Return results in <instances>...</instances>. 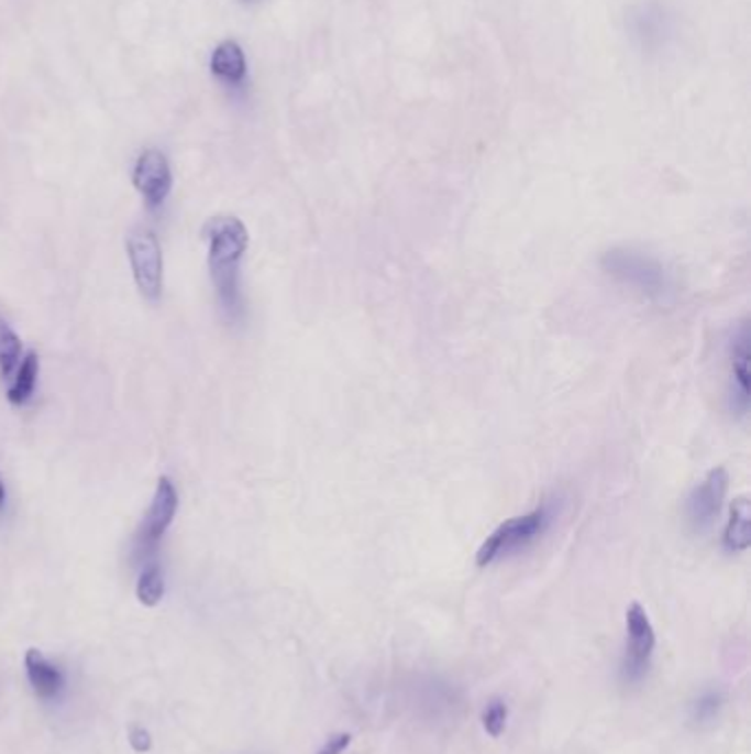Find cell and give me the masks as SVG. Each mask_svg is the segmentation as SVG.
Listing matches in <instances>:
<instances>
[{"label": "cell", "mask_w": 751, "mask_h": 754, "mask_svg": "<svg viewBox=\"0 0 751 754\" xmlns=\"http://www.w3.org/2000/svg\"><path fill=\"white\" fill-rule=\"evenodd\" d=\"M208 267L210 278L221 305V312L230 323L245 318V300L241 289V263L250 248V232L239 217L223 215L208 221Z\"/></svg>", "instance_id": "obj_1"}, {"label": "cell", "mask_w": 751, "mask_h": 754, "mask_svg": "<svg viewBox=\"0 0 751 754\" xmlns=\"http://www.w3.org/2000/svg\"><path fill=\"white\" fill-rule=\"evenodd\" d=\"M599 267L617 283L630 287L650 303H670L676 294L672 272L652 254L634 248H612L601 254Z\"/></svg>", "instance_id": "obj_2"}, {"label": "cell", "mask_w": 751, "mask_h": 754, "mask_svg": "<svg viewBox=\"0 0 751 754\" xmlns=\"http://www.w3.org/2000/svg\"><path fill=\"white\" fill-rule=\"evenodd\" d=\"M553 521H555V505L551 501H544L538 507L500 523L478 547L476 565L489 567L502 558L524 551L549 532Z\"/></svg>", "instance_id": "obj_3"}, {"label": "cell", "mask_w": 751, "mask_h": 754, "mask_svg": "<svg viewBox=\"0 0 751 754\" xmlns=\"http://www.w3.org/2000/svg\"><path fill=\"white\" fill-rule=\"evenodd\" d=\"M179 510V494L177 488L173 483L170 477H159L151 507L140 525V529L135 532V540H133V560L140 562L142 567L153 562L159 545L166 536V532L170 529L175 516Z\"/></svg>", "instance_id": "obj_4"}, {"label": "cell", "mask_w": 751, "mask_h": 754, "mask_svg": "<svg viewBox=\"0 0 751 754\" xmlns=\"http://www.w3.org/2000/svg\"><path fill=\"white\" fill-rule=\"evenodd\" d=\"M727 488L729 474L722 466H716L687 492L683 501V521L692 534L700 536L714 527L722 512Z\"/></svg>", "instance_id": "obj_5"}, {"label": "cell", "mask_w": 751, "mask_h": 754, "mask_svg": "<svg viewBox=\"0 0 751 754\" xmlns=\"http://www.w3.org/2000/svg\"><path fill=\"white\" fill-rule=\"evenodd\" d=\"M126 250L140 294L148 300H159L164 292V254L155 232H133L126 241Z\"/></svg>", "instance_id": "obj_6"}, {"label": "cell", "mask_w": 751, "mask_h": 754, "mask_svg": "<svg viewBox=\"0 0 751 754\" xmlns=\"http://www.w3.org/2000/svg\"><path fill=\"white\" fill-rule=\"evenodd\" d=\"M133 186L151 210L162 208L173 190V171L168 157L155 149L144 151L133 168Z\"/></svg>", "instance_id": "obj_7"}, {"label": "cell", "mask_w": 751, "mask_h": 754, "mask_svg": "<svg viewBox=\"0 0 751 754\" xmlns=\"http://www.w3.org/2000/svg\"><path fill=\"white\" fill-rule=\"evenodd\" d=\"M626 631H628V644H626L623 675L630 681H634L648 670V664L656 644L650 618L639 602H632L626 609Z\"/></svg>", "instance_id": "obj_8"}, {"label": "cell", "mask_w": 751, "mask_h": 754, "mask_svg": "<svg viewBox=\"0 0 751 754\" xmlns=\"http://www.w3.org/2000/svg\"><path fill=\"white\" fill-rule=\"evenodd\" d=\"M749 323L742 320L729 340V411L738 417L749 413Z\"/></svg>", "instance_id": "obj_9"}, {"label": "cell", "mask_w": 751, "mask_h": 754, "mask_svg": "<svg viewBox=\"0 0 751 754\" xmlns=\"http://www.w3.org/2000/svg\"><path fill=\"white\" fill-rule=\"evenodd\" d=\"M25 668H27V679L32 684V690L41 699H56L63 688H65V675L63 670L52 664L43 651L30 648L25 653Z\"/></svg>", "instance_id": "obj_10"}, {"label": "cell", "mask_w": 751, "mask_h": 754, "mask_svg": "<svg viewBox=\"0 0 751 754\" xmlns=\"http://www.w3.org/2000/svg\"><path fill=\"white\" fill-rule=\"evenodd\" d=\"M749 525H751V503L747 496H738L733 499L729 507V518L722 532V547L729 554H740L749 549V543H751Z\"/></svg>", "instance_id": "obj_11"}, {"label": "cell", "mask_w": 751, "mask_h": 754, "mask_svg": "<svg viewBox=\"0 0 751 754\" xmlns=\"http://www.w3.org/2000/svg\"><path fill=\"white\" fill-rule=\"evenodd\" d=\"M210 69L212 74L225 83V85H241L247 76V61L245 54L241 50L239 43L234 41H225L221 43L210 61Z\"/></svg>", "instance_id": "obj_12"}, {"label": "cell", "mask_w": 751, "mask_h": 754, "mask_svg": "<svg viewBox=\"0 0 751 754\" xmlns=\"http://www.w3.org/2000/svg\"><path fill=\"white\" fill-rule=\"evenodd\" d=\"M38 373H41L38 356H36V351H27L10 378L12 384L8 389V402L12 406H25L34 397V391L38 384Z\"/></svg>", "instance_id": "obj_13"}, {"label": "cell", "mask_w": 751, "mask_h": 754, "mask_svg": "<svg viewBox=\"0 0 751 754\" xmlns=\"http://www.w3.org/2000/svg\"><path fill=\"white\" fill-rule=\"evenodd\" d=\"M23 358L21 336L0 318V378L10 380Z\"/></svg>", "instance_id": "obj_14"}, {"label": "cell", "mask_w": 751, "mask_h": 754, "mask_svg": "<svg viewBox=\"0 0 751 754\" xmlns=\"http://www.w3.org/2000/svg\"><path fill=\"white\" fill-rule=\"evenodd\" d=\"M164 573H162V567L153 560L148 565L142 567L140 571V578H137V600L144 604V607H157L164 598Z\"/></svg>", "instance_id": "obj_15"}, {"label": "cell", "mask_w": 751, "mask_h": 754, "mask_svg": "<svg viewBox=\"0 0 751 754\" xmlns=\"http://www.w3.org/2000/svg\"><path fill=\"white\" fill-rule=\"evenodd\" d=\"M507 717H509L507 703L500 701V699H494V701L487 703V708H485V712H483V728L487 730V734L500 736V734L505 732Z\"/></svg>", "instance_id": "obj_16"}, {"label": "cell", "mask_w": 751, "mask_h": 754, "mask_svg": "<svg viewBox=\"0 0 751 754\" xmlns=\"http://www.w3.org/2000/svg\"><path fill=\"white\" fill-rule=\"evenodd\" d=\"M349 745H351V734L340 732V734H333V736L320 747L318 754H342Z\"/></svg>", "instance_id": "obj_17"}, {"label": "cell", "mask_w": 751, "mask_h": 754, "mask_svg": "<svg viewBox=\"0 0 751 754\" xmlns=\"http://www.w3.org/2000/svg\"><path fill=\"white\" fill-rule=\"evenodd\" d=\"M718 697L716 695H705L696 703V719H711L718 710Z\"/></svg>", "instance_id": "obj_18"}, {"label": "cell", "mask_w": 751, "mask_h": 754, "mask_svg": "<svg viewBox=\"0 0 751 754\" xmlns=\"http://www.w3.org/2000/svg\"><path fill=\"white\" fill-rule=\"evenodd\" d=\"M131 745H133V750L140 752V754L148 752V750L153 747V736H151V732L144 730V728H133V732H131Z\"/></svg>", "instance_id": "obj_19"}, {"label": "cell", "mask_w": 751, "mask_h": 754, "mask_svg": "<svg viewBox=\"0 0 751 754\" xmlns=\"http://www.w3.org/2000/svg\"><path fill=\"white\" fill-rule=\"evenodd\" d=\"M5 505H8V488H5L3 477H0V510H3Z\"/></svg>", "instance_id": "obj_20"}, {"label": "cell", "mask_w": 751, "mask_h": 754, "mask_svg": "<svg viewBox=\"0 0 751 754\" xmlns=\"http://www.w3.org/2000/svg\"><path fill=\"white\" fill-rule=\"evenodd\" d=\"M243 3H254V0H243Z\"/></svg>", "instance_id": "obj_21"}]
</instances>
